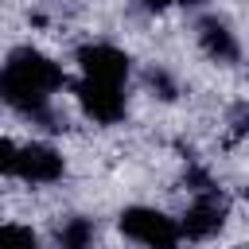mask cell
<instances>
[{
    "label": "cell",
    "instance_id": "6da1fadb",
    "mask_svg": "<svg viewBox=\"0 0 249 249\" xmlns=\"http://www.w3.org/2000/svg\"><path fill=\"white\" fill-rule=\"evenodd\" d=\"M62 82H66L62 70H58L47 54H39V51H31V47H19V51H12L8 62H4L0 97H4L12 109L27 113V117H47V97H51Z\"/></svg>",
    "mask_w": 249,
    "mask_h": 249
},
{
    "label": "cell",
    "instance_id": "7a4b0ae2",
    "mask_svg": "<svg viewBox=\"0 0 249 249\" xmlns=\"http://www.w3.org/2000/svg\"><path fill=\"white\" fill-rule=\"evenodd\" d=\"M121 233L140 241V245H148V249H175L179 237H183L179 226L167 214L152 210V206H128L121 214Z\"/></svg>",
    "mask_w": 249,
    "mask_h": 249
},
{
    "label": "cell",
    "instance_id": "3957f363",
    "mask_svg": "<svg viewBox=\"0 0 249 249\" xmlns=\"http://www.w3.org/2000/svg\"><path fill=\"white\" fill-rule=\"evenodd\" d=\"M78 62H82V74L89 82H105V86H121L128 78V54L109 47V43H86L78 51Z\"/></svg>",
    "mask_w": 249,
    "mask_h": 249
},
{
    "label": "cell",
    "instance_id": "277c9868",
    "mask_svg": "<svg viewBox=\"0 0 249 249\" xmlns=\"http://www.w3.org/2000/svg\"><path fill=\"white\" fill-rule=\"evenodd\" d=\"M74 93H78V105L86 109V117H93L97 124H117V121L124 117V93H121L117 86L82 78V82L74 86Z\"/></svg>",
    "mask_w": 249,
    "mask_h": 249
},
{
    "label": "cell",
    "instance_id": "5b68a950",
    "mask_svg": "<svg viewBox=\"0 0 249 249\" xmlns=\"http://www.w3.org/2000/svg\"><path fill=\"white\" fill-rule=\"evenodd\" d=\"M12 171L27 183H51V179L62 175V156L47 144H27V148H16Z\"/></svg>",
    "mask_w": 249,
    "mask_h": 249
},
{
    "label": "cell",
    "instance_id": "8992f818",
    "mask_svg": "<svg viewBox=\"0 0 249 249\" xmlns=\"http://www.w3.org/2000/svg\"><path fill=\"white\" fill-rule=\"evenodd\" d=\"M222 222H226V202H222V195H214V191H202L198 198H195V206L183 214V226H179V233H187V237H210V233H218L222 230Z\"/></svg>",
    "mask_w": 249,
    "mask_h": 249
},
{
    "label": "cell",
    "instance_id": "52a82bcc",
    "mask_svg": "<svg viewBox=\"0 0 249 249\" xmlns=\"http://www.w3.org/2000/svg\"><path fill=\"white\" fill-rule=\"evenodd\" d=\"M198 43H202V51H206L210 58H218V62H237V58H241V47H237L233 31H230L222 19H214V16H206V19L198 23Z\"/></svg>",
    "mask_w": 249,
    "mask_h": 249
},
{
    "label": "cell",
    "instance_id": "ba28073f",
    "mask_svg": "<svg viewBox=\"0 0 249 249\" xmlns=\"http://www.w3.org/2000/svg\"><path fill=\"white\" fill-rule=\"evenodd\" d=\"M93 245V222L89 218H70L58 230V249H89Z\"/></svg>",
    "mask_w": 249,
    "mask_h": 249
},
{
    "label": "cell",
    "instance_id": "9c48e42d",
    "mask_svg": "<svg viewBox=\"0 0 249 249\" xmlns=\"http://www.w3.org/2000/svg\"><path fill=\"white\" fill-rule=\"evenodd\" d=\"M0 249H39L27 226H0Z\"/></svg>",
    "mask_w": 249,
    "mask_h": 249
},
{
    "label": "cell",
    "instance_id": "30bf717a",
    "mask_svg": "<svg viewBox=\"0 0 249 249\" xmlns=\"http://www.w3.org/2000/svg\"><path fill=\"white\" fill-rule=\"evenodd\" d=\"M12 163H16V144L0 136V171H12Z\"/></svg>",
    "mask_w": 249,
    "mask_h": 249
},
{
    "label": "cell",
    "instance_id": "8fae6325",
    "mask_svg": "<svg viewBox=\"0 0 249 249\" xmlns=\"http://www.w3.org/2000/svg\"><path fill=\"white\" fill-rule=\"evenodd\" d=\"M140 4H144V8H152V12H160V8H167L171 0H140Z\"/></svg>",
    "mask_w": 249,
    "mask_h": 249
},
{
    "label": "cell",
    "instance_id": "7c38bea8",
    "mask_svg": "<svg viewBox=\"0 0 249 249\" xmlns=\"http://www.w3.org/2000/svg\"><path fill=\"white\" fill-rule=\"evenodd\" d=\"M179 4H198V0H179Z\"/></svg>",
    "mask_w": 249,
    "mask_h": 249
}]
</instances>
